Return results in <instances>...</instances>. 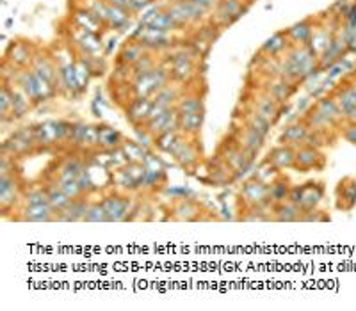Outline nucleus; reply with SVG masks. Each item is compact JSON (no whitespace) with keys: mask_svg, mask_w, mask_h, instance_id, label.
<instances>
[{"mask_svg":"<svg viewBox=\"0 0 356 311\" xmlns=\"http://www.w3.org/2000/svg\"><path fill=\"white\" fill-rule=\"evenodd\" d=\"M120 149L123 151V155L127 157L129 162H143L146 153L150 151V149L145 148L137 139H127V137H125V141L121 142Z\"/></svg>","mask_w":356,"mask_h":311,"instance_id":"obj_38","label":"nucleus"},{"mask_svg":"<svg viewBox=\"0 0 356 311\" xmlns=\"http://www.w3.org/2000/svg\"><path fill=\"white\" fill-rule=\"evenodd\" d=\"M249 109H253V111L260 114L262 117H265V120H269L273 124L282 116L280 114L282 112V104H278L276 100H273L269 95H265V93H260L258 96H255V100L249 104Z\"/></svg>","mask_w":356,"mask_h":311,"instance_id":"obj_18","label":"nucleus"},{"mask_svg":"<svg viewBox=\"0 0 356 311\" xmlns=\"http://www.w3.org/2000/svg\"><path fill=\"white\" fill-rule=\"evenodd\" d=\"M54 182L61 187V191L64 192V194H66L70 199H79V198H84V196H87V194H84L79 180L70 178V180H54Z\"/></svg>","mask_w":356,"mask_h":311,"instance_id":"obj_42","label":"nucleus"},{"mask_svg":"<svg viewBox=\"0 0 356 311\" xmlns=\"http://www.w3.org/2000/svg\"><path fill=\"white\" fill-rule=\"evenodd\" d=\"M84 223H107V216H105V210L100 201H89Z\"/></svg>","mask_w":356,"mask_h":311,"instance_id":"obj_43","label":"nucleus"},{"mask_svg":"<svg viewBox=\"0 0 356 311\" xmlns=\"http://www.w3.org/2000/svg\"><path fill=\"white\" fill-rule=\"evenodd\" d=\"M190 2L198 6V8H202L205 12H212L215 6L220 4V0H190Z\"/></svg>","mask_w":356,"mask_h":311,"instance_id":"obj_47","label":"nucleus"},{"mask_svg":"<svg viewBox=\"0 0 356 311\" xmlns=\"http://www.w3.org/2000/svg\"><path fill=\"white\" fill-rule=\"evenodd\" d=\"M170 214L175 220H187V223H190V220H198L202 217V207L193 198H180L175 199Z\"/></svg>","mask_w":356,"mask_h":311,"instance_id":"obj_19","label":"nucleus"},{"mask_svg":"<svg viewBox=\"0 0 356 311\" xmlns=\"http://www.w3.org/2000/svg\"><path fill=\"white\" fill-rule=\"evenodd\" d=\"M89 198H91V196L71 199L66 207L55 214V220H57V223H80V220H82L84 223V216H86L87 205H89V201H91Z\"/></svg>","mask_w":356,"mask_h":311,"instance_id":"obj_20","label":"nucleus"},{"mask_svg":"<svg viewBox=\"0 0 356 311\" xmlns=\"http://www.w3.org/2000/svg\"><path fill=\"white\" fill-rule=\"evenodd\" d=\"M170 157L173 158L177 166L182 167L187 173H193L202 162V149L198 146V139L186 137L180 133L177 142L173 144L170 151Z\"/></svg>","mask_w":356,"mask_h":311,"instance_id":"obj_7","label":"nucleus"},{"mask_svg":"<svg viewBox=\"0 0 356 311\" xmlns=\"http://www.w3.org/2000/svg\"><path fill=\"white\" fill-rule=\"evenodd\" d=\"M9 219L17 223H54L55 211L50 205H20L12 211V216H9Z\"/></svg>","mask_w":356,"mask_h":311,"instance_id":"obj_14","label":"nucleus"},{"mask_svg":"<svg viewBox=\"0 0 356 311\" xmlns=\"http://www.w3.org/2000/svg\"><path fill=\"white\" fill-rule=\"evenodd\" d=\"M299 216H301V210L294 203H290L289 199L271 207V217L276 223H296L299 220Z\"/></svg>","mask_w":356,"mask_h":311,"instance_id":"obj_30","label":"nucleus"},{"mask_svg":"<svg viewBox=\"0 0 356 311\" xmlns=\"http://www.w3.org/2000/svg\"><path fill=\"white\" fill-rule=\"evenodd\" d=\"M25 183L20 176V171L12 169L8 173H0V210L2 216L9 217V214L17 210L21 203Z\"/></svg>","mask_w":356,"mask_h":311,"instance_id":"obj_4","label":"nucleus"},{"mask_svg":"<svg viewBox=\"0 0 356 311\" xmlns=\"http://www.w3.org/2000/svg\"><path fill=\"white\" fill-rule=\"evenodd\" d=\"M326 164V157L321 153L319 148H314L310 144H301L296 148L294 169L298 173H308L312 169H323Z\"/></svg>","mask_w":356,"mask_h":311,"instance_id":"obj_15","label":"nucleus"},{"mask_svg":"<svg viewBox=\"0 0 356 311\" xmlns=\"http://www.w3.org/2000/svg\"><path fill=\"white\" fill-rule=\"evenodd\" d=\"M337 208L342 211H351L356 207V178L340 180L337 185Z\"/></svg>","mask_w":356,"mask_h":311,"instance_id":"obj_22","label":"nucleus"},{"mask_svg":"<svg viewBox=\"0 0 356 311\" xmlns=\"http://www.w3.org/2000/svg\"><path fill=\"white\" fill-rule=\"evenodd\" d=\"M20 205H25V207H30V205H50L45 185L43 183H39V185H25Z\"/></svg>","mask_w":356,"mask_h":311,"instance_id":"obj_36","label":"nucleus"},{"mask_svg":"<svg viewBox=\"0 0 356 311\" xmlns=\"http://www.w3.org/2000/svg\"><path fill=\"white\" fill-rule=\"evenodd\" d=\"M148 50L145 48V46L141 45L139 41H136V39H132L130 43H127V45L121 48L120 52V64H127V66H132L134 62H137L139 59L143 57V55L146 54Z\"/></svg>","mask_w":356,"mask_h":311,"instance_id":"obj_39","label":"nucleus"},{"mask_svg":"<svg viewBox=\"0 0 356 311\" xmlns=\"http://www.w3.org/2000/svg\"><path fill=\"white\" fill-rule=\"evenodd\" d=\"M294 157H296V148H292V146L289 144H278L271 149L264 160L269 162L274 169L283 171V169H294Z\"/></svg>","mask_w":356,"mask_h":311,"instance_id":"obj_21","label":"nucleus"},{"mask_svg":"<svg viewBox=\"0 0 356 311\" xmlns=\"http://www.w3.org/2000/svg\"><path fill=\"white\" fill-rule=\"evenodd\" d=\"M283 48H285V41L282 39V34H276L274 37L267 39V43L262 46V52H264L267 57H276Z\"/></svg>","mask_w":356,"mask_h":311,"instance_id":"obj_44","label":"nucleus"},{"mask_svg":"<svg viewBox=\"0 0 356 311\" xmlns=\"http://www.w3.org/2000/svg\"><path fill=\"white\" fill-rule=\"evenodd\" d=\"M166 12L175 21L177 29H186V27H195V25L202 23L205 20L208 12L203 11L196 4H193L190 0H173L171 4H168Z\"/></svg>","mask_w":356,"mask_h":311,"instance_id":"obj_9","label":"nucleus"},{"mask_svg":"<svg viewBox=\"0 0 356 311\" xmlns=\"http://www.w3.org/2000/svg\"><path fill=\"white\" fill-rule=\"evenodd\" d=\"M178 137H180V132H178V130L159 133V135L154 139V149L155 151H159V153L170 155L171 148H173V144L177 142Z\"/></svg>","mask_w":356,"mask_h":311,"instance_id":"obj_41","label":"nucleus"},{"mask_svg":"<svg viewBox=\"0 0 356 311\" xmlns=\"http://www.w3.org/2000/svg\"><path fill=\"white\" fill-rule=\"evenodd\" d=\"M107 4L111 6H116V8L125 9V11H129L130 15L137 12L141 8L146 6V0H105Z\"/></svg>","mask_w":356,"mask_h":311,"instance_id":"obj_45","label":"nucleus"},{"mask_svg":"<svg viewBox=\"0 0 356 311\" xmlns=\"http://www.w3.org/2000/svg\"><path fill=\"white\" fill-rule=\"evenodd\" d=\"M125 141V135L120 130L112 129L111 124H98V149H116Z\"/></svg>","mask_w":356,"mask_h":311,"instance_id":"obj_28","label":"nucleus"},{"mask_svg":"<svg viewBox=\"0 0 356 311\" xmlns=\"http://www.w3.org/2000/svg\"><path fill=\"white\" fill-rule=\"evenodd\" d=\"M4 82H8L9 91H11L12 117H15V121L21 120V117H25V116H27V114H29V111L34 107V104L29 100V96L25 95V93L21 91L20 87L17 86V84L9 82V80H4Z\"/></svg>","mask_w":356,"mask_h":311,"instance_id":"obj_26","label":"nucleus"},{"mask_svg":"<svg viewBox=\"0 0 356 311\" xmlns=\"http://www.w3.org/2000/svg\"><path fill=\"white\" fill-rule=\"evenodd\" d=\"M340 137L356 146V123H346L340 126Z\"/></svg>","mask_w":356,"mask_h":311,"instance_id":"obj_46","label":"nucleus"},{"mask_svg":"<svg viewBox=\"0 0 356 311\" xmlns=\"http://www.w3.org/2000/svg\"><path fill=\"white\" fill-rule=\"evenodd\" d=\"M230 137H232L233 141H235L240 148H244L246 151L251 155L260 153V149L264 148L265 141H267V135H264V133L258 132V130L251 129V126H248V124L240 123V121L233 124Z\"/></svg>","mask_w":356,"mask_h":311,"instance_id":"obj_13","label":"nucleus"},{"mask_svg":"<svg viewBox=\"0 0 356 311\" xmlns=\"http://www.w3.org/2000/svg\"><path fill=\"white\" fill-rule=\"evenodd\" d=\"M171 82L170 70L166 66H155L150 71L141 75H136L130 84V91H132V98L137 96H145V98H152L159 89Z\"/></svg>","mask_w":356,"mask_h":311,"instance_id":"obj_5","label":"nucleus"},{"mask_svg":"<svg viewBox=\"0 0 356 311\" xmlns=\"http://www.w3.org/2000/svg\"><path fill=\"white\" fill-rule=\"evenodd\" d=\"M43 185H45V189H46V196H48L50 207L54 208L55 214H57V211H61L62 208L66 207V205L71 201V199L68 198V196L61 191V187H59L57 183L54 182V180L45 178Z\"/></svg>","mask_w":356,"mask_h":311,"instance_id":"obj_33","label":"nucleus"},{"mask_svg":"<svg viewBox=\"0 0 356 311\" xmlns=\"http://www.w3.org/2000/svg\"><path fill=\"white\" fill-rule=\"evenodd\" d=\"M205 112H195V114H178V132L186 137L198 139L202 133Z\"/></svg>","mask_w":356,"mask_h":311,"instance_id":"obj_25","label":"nucleus"},{"mask_svg":"<svg viewBox=\"0 0 356 311\" xmlns=\"http://www.w3.org/2000/svg\"><path fill=\"white\" fill-rule=\"evenodd\" d=\"M100 203L104 207L107 223H125L132 220L136 216L137 201L134 194H121V192L112 191L100 198Z\"/></svg>","mask_w":356,"mask_h":311,"instance_id":"obj_3","label":"nucleus"},{"mask_svg":"<svg viewBox=\"0 0 356 311\" xmlns=\"http://www.w3.org/2000/svg\"><path fill=\"white\" fill-rule=\"evenodd\" d=\"M324 198V183L323 182H310L303 183V185H292L289 192V201L294 203L301 211L315 210L319 207Z\"/></svg>","mask_w":356,"mask_h":311,"instance_id":"obj_8","label":"nucleus"},{"mask_svg":"<svg viewBox=\"0 0 356 311\" xmlns=\"http://www.w3.org/2000/svg\"><path fill=\"white\" fill-rule=\"evenodd\" d=\"M211 187H226L235 182V174L228 169V166L215 155L212 160L207 162V176L202 178Z\"/></svg>","mask_w":356,"mask_h":311,"instance_id":"obj_17","label":"nucleus"},{"mask_svg":"<svg viewBox=\"0 0 356 311\" xmlns=\"http://www.w3.org/2000/svg\"><path fill=\"white\" fill-rule=\"evenodd\" d=\"M70 126L71 121L66 120H46L42 121V123L33 124L37 151L46 153V151H54L57 148L64 149Z\"/></svg>","mask_w":356,"mask_h":311,"instance_id":"obj_1","label":"nucleus"},{"mask_svg":"<svg viewBox=\"0 0 356 311\" xmlns=\"http://www.w3.org/2000/svg\"><path fill=\"white\" fill-rule=\"evenodd\" d=\"M2 153L9 155L15 160L39 153L36 141H34L33 126H20V129L12 130L11 135L2 142Z\"/></svg>","mask_w":356,"mask_h":311,"instance_id":"obj_6","label":"nucleus"},{"mask_svg":"<svg viewBox=\"0 0 356 311\" xmlns=\"http://www.w3.org/2000/svg\"><path fill=\"white\" fill-rule=\"evenodd\" d=\"M33 59L34 54L30 52L29 45H25V43H15V45L9 48L6 62H11L12 68H29Z\"/></svg>","mask_w":356,"mask_h":311,"instance_id":"obj_29","label":"nucleus"},{"mask_svg":"<svg viewBox=\"0 0 356 311\" xmlns=\"http://www.w3.org/2000/svg\"><path fill=\"white\" fill-rule=\"evenodd\" d=\"M264 93L269 95L273 100H276L278 104H283L292 95V87L287 80H269V86L265 87Z\"/></svg>","mask_w":356,"mask_h":311,"instance_id":"obj_40","label":"nucleus"},{"mask_svg":"<svg viewBox=\"0 0 356 311\" xmlns=\"http://www.w3.org/2000/svg\"><path fill=\"white\" fill-rule=\"evenodd\" d=\"M184 93H186V89H184L182 84L171 80V82H168L166 86L162 87V89H159V91L152 96V102H154V105H157V107L170 109L178 104V100L182 98Z\"/></svg>","mask_w":356,"mask_h":311,"instance_id":"obj_23","label":"nucleus"},{"mask_svg":"<svg viewBox=\"0 0 356 311\" xmlns=\"http://www.w3.org/2000/svg\"><path fill=\"white\" fill-rule=\"evenodd\" d=\"M240 207H273L269 199V185L255 176L246 180L239 191Z\"/></svg>","mask_w":356,"mask_h":311,"instance_id":"obj_10","label":"nucleus"},{"mask_svg":"<svg viewBox=\"0 0 356 311\" xmlns=\"http://www.w3.org/2000/svg\"><path fill=\"white\" fill-rule=\"evenodd\" d=\"M308 132H310V126L305 121H296V123L289 124L282 132V135L278 137V144H289L292 148H298V146L307 142Z\"/></svg>","mask_w":356,"mask_h":311,"instance_id":"obj_24","label":"nucleus"},{"mask_svg":"<svg viewBox=\"0 0 356 311\" xmlns=\"http://www.w3.org/2000/svg\"><path fill=\"white\" fill-rule=\"evenodd\" d=\"M239 220L244 223H265L273 220L271 217V207H240Z\"/></svg>","mask_w":356,"mask_h":311,"instance_id":"obj_37","label":"nucleus"},{"mask_svg":"<svg viewBox=\"0 0 356 311\" xmlns=\"http://www.w3.org/2000/svg\"><path fill=\"white\" fill-rule=\"evenodd\" d=\"M290 182L287 178L285 174H278L276 178L269 183V199H271V205H278V203H283L287 201L289 198V192H290Z\"/></svg>","mask_w":356,"mask_h":311,"instance_id":"obj_34","label":"nucleus"},{"mask_svg":"<svg viewBox=\"0 0 356 311\" xmlns=\"http://www.w3.org/2000/svg\"><path fill=\"white\" fill-rule=\"evenodd\" d=\"M146 132H150L154 137H157L162 132H173L178 130V112L175 107L162 109L154 105L152 112H150L148 121L143 126Z\"/></svg>","mask_w":356,"mask_h":311,"instance_id":"obj_12","label":"nucleus"},{"mask_svg":"<svg viewBox=\"0 0 356 311\" xmlns=\"http://www.w3.org/2000/svg\"><path fill=\"white\" fill-rule=\"evenodd\" d=\"M217 157L228 166V169L235 174V182L242 180L248 173H251L255 167L257 155L248 153L244 148H240L232 137L228 135L217 148Z\"/></svg>","mask_w":356,"mask_h":311,"instance_id":"obj_2","label":"nucleus"},{"mask_svg":"<svg viewBox=\"0 0 356 311\" xmlns=\"http://www.w3.org/2000/svg\"><path fill=\"white\" fill-rule=\"evenodd\" d=\"M246 11H248V6L244 4V0H220V4L212 11L211 23L215 29L221 30L239 20Z\"/></svg>","mask_w":356,"mask_h":311,"instance_id":"obj_11","label":"nucleus"},{"mask_svg":"<svg viewBox=\"0 0 356 311\" xmlns=\"http://www.w3.org/2000/svg\"><path fill=\"white\" fill-rule=\"evenodd\" d=\"M178 114H195V112H205V102L198 93H184L182 98L175 105Z\"/></svg>","mask_w":356,"mask_h":311,"instance_id":"obj_32","label":"nucleus"},{"mask_svg":"<svg viewBox=\"0 0 356 311\" xmlns=\"http://www.w3.org/2000/svg\"><path fill=\"white\" fill-rule=\"evenodd\" d=\"M152 109H154L152 98L137 96V98H132L129 104L125 105V117L132 124V129H141V126L146 124V121H148Z\"/></svg>","mask_w":356,"mask_h":311,"instance_id":"obj_16","label":"nucleus"},{"mask_svg":"<svg viewBox=\"0 0 356 311\" xmlns=\"http://www.w3.org/2000/svg\"><path fill=\"white\" fill-rule=\"evenodd\" d=\"M111 189L121 192V194H139V187L134 182L132 176L125 171V167L111 171Z\"/></svg>","mask_w":356,"mask_h":311,"instance_id":"obj_27","label":"nucleus"},{"mask_svg":"<svg viewBox=\"0 0 356 311\" xmlns=\"http://www.w3.org/2000/svg\"><path fill=\"white\" fill-rule=\"evenodd\" d=\"M240 123L248 124V126L258 130V132H262L264 135H269L271 130H273V123H271L269 120L262 117L260 114H257V112L249 107L244 109V112L240 114Z\"/></svg>","mask_w":356,"mask_h":311,"instance_id":"obj_35","label":"nucleus"},{"mask_svg":"<svg viewBox=\"0 0 356 311\" xmlns=\"http://www.w3.org/2000/svg\"><path fill=\"white\" fill-rule=\"evenodd\" d=\"M71 23L77 25V27H80V29L89 30V32H95V34H100L102 32V29H105L104 25L100 23V21L93 17L91 12H87L86 9H82V8L73 9V15H71Z\"/></svg>","mask_w":356,"mask_h":311,"instance_id":"obj_31","label":"nucleus"}]
</instances>
